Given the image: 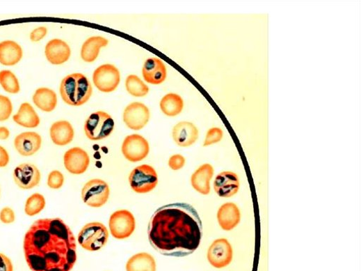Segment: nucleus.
Segmentation results:
<instances>
[{"label": "nucleus", "mask_w": 361, "mask_h": 271, "mask_svg": "<svg viewBox=\"0 0 361 271\" xmlns=\"http://www.w3.org/2000/svg\"><path fill=\"white\" fill-rule=\"evenodd\" d=\"M15 213L9 207H6L0 211V221L5 224H11L15 222Z\"/></svg>", "instance_id": "nucleus-36"}, {"label": "nucleus", "mask_w": 361, "mask_h": 271, "mask_svg": "<svg viewBox=\"0 0 361 271\" xmlns=\"http://www.w3.org/2000/svg\"><path fill=\"white\" fill-rule=\"evenodd\" d=\"M184 102L182 98L176 93L166 95L160 102L162 112L168 117L179 115L184 109Z\"/></svg>", "instance_id": "nucleus-28"}, {"label": "nucleus", "mask_w": 361, "mask_h": 271, "mask_svg": "<svg viewBox=\"0 0 361 271\" xmlns=\"http://www.w3.org/2000/svg\"><path fill=\"white\" fill-rule=\"evenodd\" d=\"M23 58L22 47L15 41L6 40L0 42V64L14 66Z\"/></svg>", "instance_id": "nucleus-22"}, {"label": "nucleus", "mask_w": 361, "mask_h": 271, "mask_svg": "<svg viewBox=\"0 0 361 271\" xmlns=\"http://www.w3.org/2000/svg\"><path fill=\"white\" fill-rule=\"evenodd\" d=\"M109 43L107 38L102 36H93L87 39L81 50V59L88 63H93L98 57L100 49Z\"/></svg>", "instance_id": "nucleus-24"}, {"label": "nucleus", "mask_w": 361, "mask_h": 271, "mask_svg": "<svg viewBox=\"0 0 361 271\" xmlns=\"http://www.w3.org/2000/svg\"><path fill=\"white\" fill-rule=\"evenodd\" d=\"M42 138L40 134L33 132H23L15 139V147L23 156H31L40 148Z\"/></svg>", "instance_id": "nucleus-21"}, {"label": "nucleus", "mask_w": 361, "mask_h": 271, "mask_svg": "<svg viewBox=\"0 0 361 271\" xmlns=\"http://www.w3.org/2000/svg\"><path fill=\"white\" fill-rule=\"evenodd\" d=\"M150 245L162 255L184 257L193 254L202 238V224L193 206L175 203L158 208L147 229Z\"/></svg>", "instance_id": "nucleus-1"}, {"label": "nucleus", "mask_w": 361, "mask_h": 271, "mask_svg": "<svg viewBox=\"0 0 361 271\" xmlns=\"http://www.w3.org/2000/svg\"><path fill=\"white\" fill-rule=\"evenodd\" d=\"M13 178L19 188L31 189L39 185L41 174L35 166L31 164H23L15 169Z\"/></svg>", "instance_id": "nucleus-14"}, {"label": "nucleus", "mask_w": 361, "mask_h": 271, "mask_svg": "<svg viewBox=\"0 0 361 271\" xmlns=\"http://www.w3.org/2000/svg\"><path fill=\"white\" fill-rule=\"evenodd\" d=\"M109 238L107 228L101 223L93 222L86 225L78 235L80 246L89 251H96L104 247Z\"/></svg>", "instance_id": "nucleus-4"}, {"label": "nucleus", "mask_w": 361, "mask_h": 271, "mask_svg": "<svg viewBox=\"0 0 361 271\" xmlns=\"http://www.w3.org/2000/svg\"><path fill=\"white\" fill-rule=\"evenodd\" d=\"M199 136L196 126L189 122H180L173 130V138L180 147H189L195 144Z\"/></svg>", "instance_id": "nucleus-18"}, {"label": "nucleus", "mask_w": 361, "mask_h": 271, "mask_svg": "<svg viewBox=\"0 0 361 271\" xmlns=\"http://www.w3.org/2000/svg\"><path fill=\"white\" fill-rule=\"evenodd\" d=\"M64 183V176L61 172L58 171H54L53 172H51L48 176L47 185L51 189H61L63 186Z\"/></svg>", "instance_id": "nucleus-34"}, {"label": "nucleus", "mask_w": 361, "mask_h": 271, "mask_svg": "<svg viewBox=\"0 0 361 271\" xmlns=\"http://www.w3.org/2000/svg\"><path fill=\"white\" fill-rule=\"evenodd\" d=\"M224 137V132L220 127H212L206 134L203 146H209L220 142Z\"/></svg>", "instance_id": "nucleus-33"}, {"label": "nucleus", "mask_w": 361, "mask_h": 271, "mask_svg": "<svg viewBox=\"0 0 361 271\" xmlns=\"http://www.w3.org/2000/svg\"><path fill=\"white\" fill-rule=\"evenodd\" d=\"M13 120L17 125L26 128H35L40 123L33 107L28 102L21 104L18 113L13 116Z\"/></svg>", "instance_id": "nucleus-26"}, {"label": "nucleus", "mask_w": 361, "mask_h": 271, "mask_svg": "<svg viewBox=\"0 0 361 271\" xmlns=\"http://www.w3.org/2000/svg\"><path fill=\"white\" fill-rule=\"evenodd\" d=\"M214 176V168L209 164L200 167L192 175L191 182L193 188L202 195L211 192V181Z\"/></svg>", "instance_id": "nucleus-20"}, {"label": "nucleus", "mask_w": 361, "mask_h": 271, "mask_svg": "<svg viewBox=\"0 0 361 271\" xmlns=\"http://www.w3.org/2000/svg\"><path fill=\"white\" fill-rule=\"evenodd\" d=\"M208 260L216 268L229 265L233 258V249L230 242L225 238L215 240L208 251Z\"/></svg>", "instance_id": "nucleus-12"}, {"label": "nucleus", "mask_w": 361, "mask_h": 271, "mask_svg": "<svg viewBox=\"0 0 361 271\" xmlns=\"http://www.w3.org/2000/svg\"><path fill=\"white\" fill-rule=\"evenodd\" d=\"M131 189L138 194L152 191L159 183L158 174L152 167L142 165L134 169L129 176Z\"/></svg>", "instance_id": "nucleus-6"}, {"label": "nucleus", "mask_w": 361, "mask_h": 271, "mask_svg": "<svg viewBox=\"0 0 361 271\" xmlns=\"http://www.w3.org/2000/svg\"><path fill=\"white\" fill-rule=\"evenodd\" d=\"M71 54L70 45L61 39L49 40L45 48L47 60L54 65H61L67 63L71 57Z\"/></svg>", "instance_id": "nucleus-15"}, {"label": "nucleus", "mask_w": 361, "mask_h": 271, "mask_svg": "<svg viewBox=\"0 0 361 271\" xmlns=\"http://www.w3.org/2000/svg\"><path fill=\"white\" fill-rule=\"evenodd\" d=\"M0 85L10 93L17 94L20 91V85L17 77L10 70L0 72Z\"/></svg>", "instance_id": "nucleus-30"}, {"label": "nucleus", "mask_w": 361, "mask_h": 271, "mask_svg": "<svg viewBox=\"0 0 361 271\" xmlns=\"http://www.w3.org/2000/svg\"><path fill=\"white\" fill-rule=\"evenodd\" d=\"M13 111V105L10 99L0 95V122L8 121Z\"/></svg>", "instance_id": "nucleus-32"}, {"label": "nucleus", "mask_w": 361, "mask_h": 271, "mask_svg": "<svg viewBox=\"0 0 361 271\" xmlns=\"http://www.w3.org/2000/svg\"><path fill=\"white\" fill-rule=\"evenodd\" d=\"M11 260L5 254L0 253V271H13Z\"/></svg>", "instance_id": "nucleus-38"}, {"label": "nucleus", "mask_w": 361, "mask_h": 271, "mask_svg": "<svg viewBox=\"0 0 361 271\" xmlns=\"http://www.w3.org/2000/svg\"><path fill=\"white\" fill-rule=\"evenodd\" d=\"M110 194V187L105 181L93 179L88 181L83 187L81 198L88 206L99 208L108 202Z\"/></svg>", "instance_id": "nucleus-7"}, {"label": "nucleus", "mask_w": 361, "mask_h": 271, "mask_svg": "<svg viewBox=\"0 0 361 271\" xmlns=\"http://www.w3.org/2000/svg\"><path fill=\"white\" fill-rule=\"evenodd\" d=\"M64 164L71 174L81 175L87 171L90 165V157L87 152L82 148H72L65 153Z\"/></svg>", "instance_id": "nucleus-13"}, {"label": "nucleus", "mask_w": 361, "mask_h": 271, "mask_svg": "<svg viewBox=\"0 0 361 271\" xmlns=\"http://www.w3.org/2000/svg\"><path fill=\"white\" fill-rule=\"evenodd\" d=\"M218 221L221 229L225 231L234 229L241 222V212L234 203H224L218 210Z\"/></svg>", "instance_id": "nucleus-19"}, {"label": "nucleus", "mask_w": 361, "mask_h": 271, "mask_svg": "<svg viewBox=\"0 0 361 271\" xmlns=\"http://www.w3.org/2000/svg\"><path fill=\"white\" fill-rule=\"evenodd\" d=\"M120 72L113 65H102L93 75L95 87L101 92L111 93L115 91L120 82Z\"/></svg>", "instance_id": "nucleus-9"}, {"label": "nucleus", "mask_w": 361, "mask_h": 271, "mask_svg": "<svg viewBox=\"0 0 361 271\" xmlns=\"http://www.w3.org/2000/svg\"><path fill=\"white\" fill-rule=\"evenodd\" d=\"M47 33V29L45 26H40L34 29L30 35V39L32 42H38L43 39Z\"/></svg>", "instance_id": "nucleus-37"}, {"label": "nucleus", "mask_w": 361, "mask_h": 271, "mask_svg": "<svg viewBox=\"0 0 361 271\" xmlns=\"http://www.w3.org/2000/svg\"><path fill=\"white\" fill-rule=\"evenodd\" d=\"M126 89L134 97H144L149 93L148 86L136 75H129L125 82Z\"/></svg>", "instance_id": "nucleus-29"}, {"label": "nucleus", "mask_w": 361, "mask_h": 271, "mask_svg": "<svg viewBox=\"0 0 361 271\" xmlns=\"http://www.w3.org/2000/svg\"><path fill=\"white\" fill-rule=\"evenodd\" d=\"M150 113L148 107L142 102L129 104L124 111L123 120L127 127L138 131L143 129L148 123Z\"/></svg>", "instance_id": "nucleus-10"}, {"label": "nucleus", "mask_w": 361, "mask_h": 271, "mask_svg": "<svg viewBox=\"0 0 361 271\" xmlns=\"http://www.w3.org/2000/svg\"><path fill=\"white\" fill-rule=\"evenodd\" d=\"M142 74L144 80L148 84L159 85L167 78V68L161 60L152 58L145 61Z\"/></svg>", "instance_id": "nucleus-17"}, {"label": "nucleus", "mask_w": 361, "mask_h": 271, "mask_svg": "<svg viewBox=\"0 0 361 271\" xmlns=\"http://www.w3.org/2000/svg\"><path fill=\"white\" fill-rule=\"evenodd\" d=\"M185 157L179 154H176L170 157L169 160V167L173 171L181 170L185 166Z\"/></svg>", "instance_id": "nucleus-35"}, {"label": "nucleus", "mask_w": 361, "mask_h": 271, "mask_svg": "<svg viewBox=\"0 0 361 271\" xmlns=\"http://www.w3.org/2000/svg\"><path fill=\"white\" fill-rule=\"evenodd\" d=\"M112 235L118 240L129 238L136 229L134 215L127 210H120L113 212L109 222Z\"/></svg>", "instance_id": "nucleus-8"}, {"label": "nucleus", "mask_w": 361, "mask_h": 271, "mask_svg": "<svg viewBox=\"0 0 361 271\" xmlns=\"http://www.w3.org/2000/svg\"><path fill=\"white\" fill-rule=\"evenodd\" d=\"M33 101L42 111L50 113L57 107L58 97L54 91L47 88H40L35 91Z\"/></svg>", "instance_id": "nucleus-25"}, {"label": "nucleus", "mask_w": 361, "mask_h": 271, "mask_svg": "<svg viewBox=\"0 0 361 271\" xmlns=\"http://www.w3.org/2000/svg\"><path fill=\"white\" fill-rule=\"evenodd\" d=\"M50 138L53 142L60 146L70 144L74 137V130L70 123L65 121L56 122L51 126Z\"/></svg>", "instance_id": "nucleus-23"}, {"label": "nucleus", "mask_w": 361, "mask_h": 271, "mask_svg": "<svg viewBox=\"0 0 361 271\" xmlns=\"http://www.w3.org/2000/svg\"><path fill=\"white\" fill-rule=\"evenodd\" d=\"M10 162V155L7 150L0 146V168L6 167Z\"/></svg>", "instance_id": "nucleus-39"}, {"label": "nucleus", "mask_w": 361, "mask_h": 271, "mask_svg": "<svg viewBox=\"0 0 361 271\" xmlns=\"http://www.w3.org/2000/svg\"><path fill=\"white\" fill-rule=\"evenodd\" d=\"M115 128L113 118L106 112L92 114L84 125L85 134L91 141H99L109 137Z\"/></svg>", "instance_id": "nucleus-5"}, {"label": "nucleus", "mask_w": 361, "mask_h": 271, "mask_svg": "<svg viewBox=\"0 0 361 271\" xmlns=\"http://www.w3.org/2000/svg\"><path fill=\"white\" fill-rule=\"evenodd\" d=\"M157 261L150 254L142 252L131 256L127 263V271H157Z\"/></svg>", "instance_id": "nucleus-27"}, {"label": "nucleus", "mask_w": 361, "mask_h": 271, "mask_svg": "<svg viewBox=\"0 0 361 271\" xmlns=\"http://www.w3.org/2000/svg\"><path fill=\"white\" fill-rule=\"evenodd\" d=\"M122 152L129 161L136 162L147 156L150 146L147 141L142 136L131 134L125 138L122 144Z\"/></svg>", "instance_id": "nucleus-11"}, {"label": "nucleus", "mask_w": 361, "mask_h": 271, "mask_svg": "<svg viewBox=\"0 0 361 271\" xmlns=\"http://www.w3.org/2000/svg\"><path fill=\"white\" fill-rule=\"evenodd\" d=\"M24 251L32 271H71L77 259L75 237L61 219L33 224L24 237Z\"/></svg>", "instance_id": "nucleus-2"}, {"label": "nucleus", "mask_w": 361, "mask_h": 271, "mask_svg": "<svg viewBox=\"0 0 361 271\" xmlns=\"http://www.w3.org/2000/svg\"><path fill=\"white\" fill-rule=\"evenodd\" d=\"M240 188L239 178L234 172L224 171L219 173L214 182V190L223 198H230L236 195Z\"/></svg>", "instance_id": "nucleus-16"}, {"label": "nucleus", "mask_w": 361, "mask_h": 271, "mask_svg": "<svg viewBox=\"0 0 361 271\" xmlns=\"http://www.w3.org/2000/svg\"><path fill=\"white\" fill-rule=\"evenodd\" d=\"M10 132L8 128L0 127V140H6L10 137Z\"/></svg>", "instance_id": "nucleus-40"}, {"label": "nucleus", "mask_w": 361, "mask_h": 271, "mask_svg": "<svg viewBox=\"0 0 361 271\" xmlns=\"http://www.w3.org/2000/svg\"><path fill=\"white\" fill-rule=\"evenodd\" d=\"M45 197L38 193L31 195L26 202L25 212L29 216L39 214L45 207Z\"/></svg>", "instance_id": "nucleus-31"}, {"label": "nucleus", "mask_w": 361, "mask_h": 271, "mask_svg": "<svg viewBox=\"0 0 361 271\" xmlns=\"http://www.w3.org/2000/svg\"><path fill=\"white\" fill-rule=\"evenodd\" d=\"M60 91L65 103L78 107L84 104L89 100L92 95L93 88L90 82L85 75L74 73L63 79Z\"/></svg>", "instance_id": "nucleus-3"}]
</instances>
